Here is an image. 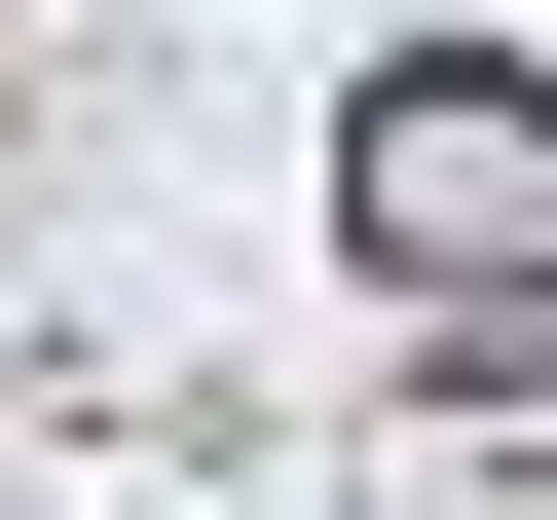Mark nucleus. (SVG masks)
I'll list each match as a JSON object with an SVG mask.
<instances>
[{
  "label": "nucleus",
  "mask_w": 557,
  "mask_h": 520,
  "mask_svg": "<svg viewBox=\"0 0 557 520\" xmlns=\"http://www.w3.org/2000/svg\"><path fill=\"white\" fill-rule=\"evenodd\" d=\"M335 223L409 335H557V75L520 38H372L335 75Z\"/></svg>",
  "instance_id": "obj_1"
}]
</instances>
